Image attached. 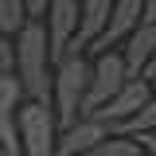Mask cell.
<instances>
[{
	"instance_id": "3957f363",
	"label": "cell",
	"mask_w": 156,
	"mask_h": 156,
	"mask_svg": "<svg viewBox=\"0 0 156 156\" xmlns=\"http://www.w3.org/2000/svg\"><path fill=\"white\" fill-rule=\"evenodd\" d=\"M58 113L51 101H35L27 98L20 105V140H23V156H55L58 148Z\"/></svg>"
},
{
	"instance_id": "5bb4252c",
	"label": "cell",
	"mask_w": 156,
	"mask_h": 156,
	"mask_svg": "<svg viewBox=\"0 0 156 156\" xmlns=\"http://www.w3.org/2000/svg\"><path fill=\"white\" fill-rule=\"evenodd\" d=\"M27 20H31L27 16V0H0V27L8 35H16Z\"/></svg>"
},
{
	"instance_id": "e0dca14e",
	"label": "cell",
	"mask_w": 156,
	"mask_h": 156,
	"mask_svg": "<svg viewBox=\"0 0 156 156\" xmlns=\"http://www.w3.org/2000/svg\"><path fill=\"white\" fill-rule=\"evenodd\" d=\"M0 156H4V144H0Z\"/></svg>"
},
{
	"instance_id": "4fadbf2b",
	"label": "cell",
	"mask_w": 156,
	"mask_h": 156,
	"mask_svg": "<svg viewBox=\"0 0 156 156\" xmlns=\"http://www.w3.org/2000/svg\"><path fill=\"white\" fill-rule=\"evenodd\" d=\"M148 129H156V94L148 98V105L144 109H136L129 121H121V125H113L109 133H121V136H136V133H148Z\"/></svg>"
},
{
	"instance_id": "7c38bea8",
	"label": "cell",
	"mask_w": 156,
	"mask_h": 156,
	"mask_svg": "<svg viewBox=\"0 0 156 156\" xmlns=\"http://www.w3.org/2000/svg\"><path fill=\"white\" fill-rule=\"evenodd\" d=\"M86 156H144V148H140V140H136V136L109 133L105 140H98V144H94Z\"/></svg>"
},
{
	"instance_id": "7a4b0ae2",
	"label": "cell",
	"mask_w": 156,
	"mask_h": 156,
	"mask_svg": "<svg viewBox=\"0 0 156 156\" xmlns=\"http://www.w3.org/2000/svg\"><path fill=\"white\" fill-rule=\"evenodd\" d=\"M90 90V62L86 55H66L62 62H55V113L58 129H70L82 117V101Z\"/></svg>"
},
{
	"instance_id": "8992f818",
	"label": "cell",
	"mask_w": 156,
	"mask_h": 156,
	"mask_svg": "<svg viewBox=\"0 0 156 156\" xmlns=\"http://www.w3.org/2000/svg\"><path fill=\"white\" fill-rule=\"evenodd\" d=\"M78 20H82V0H51L47 4V43H51V58L62 62L70 55V43L78 35Z\"/></svg>"
},
{
	"instance_id": "6da1fadb",
	"label": "cell",
	"mask_w": 156,
	"mask_h": 156,
	"mask_svg": "<svg viewBox=\"0 0 156 156\" xmlns=\"http://www.w3.org/2000/svg\"><path fill=\"white\" fill-rule=\"evenodd\" d=\"M16 74L27 98L55 105V58L47 43V23L35 16L16 31Z\"/></svg>"
},
{
	"instance_id": "9a60e30c",
	"label": "cell",
	"mask_w": 156,
	"mask_h": 156,
	"mask_svg": "<svg viewBox=\"0 0 156 156\" xmlns=\"http://www.w3.org/2000/svg\"><path fill=\"white\" fill-rule=\"evenodd\" d=\"M136 140H140L144 156H156V129H148V133H136Z\"/></svg>"
},
{
	"instance_id": "9c48e42d",
	"label": "cell",
	"mask_w": 156,
	"mask_h": 156,
	"mask_svg": "<svg viewBox=\"0 0 156 156\" xmlns=\"http://www.w3.org/2000/svg\"><path fill=\"white\" fill-rule=\"evenodd\" d=\"M105 136H109V125H105V121H98V117H78L70 129L58 133L55 156H86L98 140H105Z\"/></svg>"
},
{
	"instance_id": "2e32d148",
	"label": "cell",
	"mask_w": 156,
	"mask_h": 156,
	"mask_svg": "<svg viewBox=\"0 0 156 156\" xmlns=\"http://www.w3.org/2000/svg\"><path fill=\"white\" fill-rule=\"evenodd\" d=\"M140 78H148V82H152V78H156V55L148 58V66H144V70H140Z\"/></svg>"
},
{
	"instance_id": "277c9868",
	"label": "cell",
	"mask_w": 156,
	"mask_h": 156,
	"mask_svg": "<svg viewBox=\"0 0 156 156\" xmlns=\"http://www.w3.org/2000/svg\"><path fill=\"white\" fill-rule=\"evenodd\" d=\"M129 78L133 74L125 66V55H117V51L94 55V62H90V90H86V101H82V117H90L94 109H101Z\"/></svg>"
},
{
	"instance_id": "5b68a950",
	"label": "cell",
	"mask_w": 156,
	"mask_h": 156,
	"mask_svg": "<svg viewBox=\"0 0 156 156\" xmlns=\"http://www.w3.org/2000/svg\"><path fill=\"white\" fill-rule=\"evenodd\" d=\"M27 101L23 82L16 70H0V144L4 156H23V140H20V105Z\"/></svg>"
},
{
	"instance_id": "52a82bcc",
	"label": "cell",
	"mask_w": 156,
	"mask_h": 156,
	"mask_svg": "<svg viewBox=\"0 0 156 156\" xmlns=\"http://www.w3.org/2000/svg\"><path fill=\"white\" fill-rule=\"evenodd\" d=\"M144 23V0H113V12H109V23H105V31L86 47V51H113L117 43H125V39L133 35L136 27Z\"/></svg>"
},
{
	"instance_id": "8fae6325",
	"label": "cell",
	"mask_w": 156,
	"mask_h": 156,
	"mask_svg": "<svg viewBox=\"0 0 156 156\" xmlns=\"http://www.w3.org/2000/svg\"><path fill=\"white\" fill-rule=\"evenodd\" d=\"M125 66H129V74L140 78V70L148 66V58L156 55V23H140L133 35L125 39Z\"/></svg>"
},
{
	"instance_id": "30bf717a",
	"label": "cell",
	"mask_w": 156,
	"mask_h": 156,
	"mask_svg": "<svg viewBox=\"0 0 156 156\" xmlns=\"http://www.w3.org/2000/svg\"><path fill=\"white\" fill-rule=\"evenodd\" d=\"M109 12H113V0H82V20H78V35H74V43H70V55H82V51L105 31Z\"/></svg>"
},
{
	"instance_id": "ba28073f",
	"label": "cell",
	"mask_w": 156,
	"mask_h": 156,
	"mask_svg": "<svg viewBox=\"0 0 156 156\" xmlns=\"http://www.w3.org/2000/svg\"><path fill=\"white\" fill-rule=\"evenodd\" d=\"M148 98H152V86H148V78H129L121 90H117L101 109H94L90 117H98V121H105L109 129L113 125H121V121H129V117L136 113V109H144L148 105Z\"/></svg>"
}]
</instances>
